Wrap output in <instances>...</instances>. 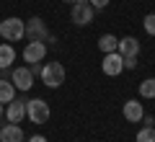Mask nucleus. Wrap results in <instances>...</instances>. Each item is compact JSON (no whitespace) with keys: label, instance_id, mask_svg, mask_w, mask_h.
<instances>
[{"label":"nucleus","instance_id":"4468645a","mask_svg":"<svg viewBox=\"0 0 155 142\" xmlns=\"http://www.w3.org/2000/svg\"><path fill=\"white\" fill-rule=\"evenodd\" d=\"M13 62H16V49L11 44H0V72H5Z\"/></svg>","mask_w":155,"mask_h":142},{"label":"nucleus","instance_id":"a211bd4d","mask_svg":"<svg viewBox=\"0 0 155 142\" xmlns=\"http://www.w3.org/2000/svg\"><path fill=\"white\" fill-rule=\"evenodd\" d=\"M142 28H145V34L155 36V13H147V16L142 18Z\"/></svg>","mask_w":155,"mask_h":142},{"label":"nucleus","instance_id":"393cba45","mask_svg":"<svg viewBox=\"0 0 155 142\" xmlns=\"http://www.w3.org/2000/svg\"><path fill=\"white\" fill-rule=\"evenodd\" d=\"M153 129H155V116H153Z\"/></svg>","mask_w":155,"mask_h":142},{"label":"nucleus","instance_id":"6e6552de","mask_svg":"<svg viewBox=\"0 0 155 142\" xmlns=\"http://www.w3.org/2000/svg\"><path fill=\"white\" fill-rule=\"evenodd\" d=\"M5 119H8V124H21V121L26 119V101L13 98L11 104L5 106Z\"/></svg>","mask_w":155,"mask_h":142},{"label":"nucleus","instance_id":"dca6fc26","mask_svg":"<svg viewBox=\"0 0 155 142\" xmlns=\"http://www.w3.org/2000/svg\"><path fill=\"white\" fill-rule=\"evenodd\" d=\"M140 96L142 98H155V78H145L140 83Z\"/></svg>","mask_w":155,"mask_h":142},{"label":"nucleus","instance_id":"b1692460","mask_svg":"<svg viewBox=\"0 0 155 142\" xmlns=\"http://www.w3.org/2000/svg\"><path fill=\"white\" fill-rule=\"evenodd\" d=\"M75 3H88V0H75Z\"/></svg>","mask_w":155,"mask_h":142},{"label":"nucleus","instance_id":"7ed1b4c3","mask_svg":"<svg viewBox=\"0 0 155 142\" xmlns=\"http://www.w3.org/2000/svg\"><path fill=\"white\" fill-rule=\"evenodd\" d=\"M0 36L5 39V41H21L26 36V21H21V18H5V21H0Z\"/></svg>","mask_w":155,"mask_h":142},{"label":"nucleus","instance_id":"20e7f679","mask_svg":"<svg viewBox=\"0 0 155 142\" xmlns=\"http://www.w3.org/2000/svg\"><path fill=\"white\" fill-rule=\"evenodd\" d=\"M70 18L75 26H91L96 18V8L91 3H72V11H70Z\"/></svg>","mask_w":155,"mask_h":142},{"label":"nucleus","instance_id":"9b49d317","mask_svg":"<svg viewBox=\"0 0 155 142\" xmlns=\"http://www.w3.org/2000/svg\"><path fill=\"white\" fill-rule=\"evenodd\" d=\"M116 52H119L122 57H137V54H140V39H134V36H122V39H119Z\"/></svg>","mask_w":155,"mask_h":142},{"label":"nucleus","instance_id":"4be33fe9","mask_svg":"<svg viewBox=\"0 0 155 142\" xmlns=\"http://www.w3.org/2000/svg\"><path fill=\"white\" fill-rule=\"evenodd\" d=\"M3 114H5V109H3V104H0V116H3Z\"/></svg>","mask_w":155,"mask_h":142},{"label":"nucleus","instance_id":"ddd939ff","mask_svg":"<svg viewBox=\"0 0 155 142\" xmlns=\"http://www.w3.org/2000/svg\"><path fill=\"white\" fill-rule=\"evenodd\" d=\"M16 98V85L11 83V78H0V104H11Z\"/></svg>","mask_w":155,"mask_h":142},{"label":"nucleus","instance_id":"f257e3e1","mask_svg":"<svg viewBox=\"0 0 155 142\" xmlns=\"http://www.w3.org/2000/svg\"><path fill=\"white\" fill-rule=\"evenodd\" d=\"M49 116H52V109H49V104H47L44 98L26 101V119L31 121V124H47Z\"/></svg>","mask_w":155,"mask_h":142},{"label":"nucleus","instance_id":"9d476101","mask_svg":"<svg viewBox=\"0 0 155 142\" xmlns=\"http://www.w3.org/2000/svg\"><path fill=\"white\" fill-rule=\"evenodd\" d=\"M122 114H124V119H127L129 124H137V121H142L145 109H142V104H140L137 98H129V101H124V106H122Z\"/></svg>","mask_w":155,"mask_h":142},{"label":"nucleus","instance_id":"423d86ee","mask_svg":"<svg viewBox=\"0 0 155 142\" xmlns=\"http://www.w3.org/2000/svg\"><path fill=\"white\" fill-rule=\"evenodd\" d=\"M101 70H104V75H109V78L122 75V72H124V57L119 54V52H109V54H104Z\"/></svg>","mask_w":155,"mask_h":142},{"label":"nucleus","instance_id":"1a4fd4ad","mask_svg":"<svg viewBox=\"0 0 155 142\" xmlns=\"http://www.w3.org/2000/svg\"><path fill=\"white\" fill-rule=\"evenodd\" d=\"M47 57V44L44 41H28L26 49H23V60L28 62V65H34V62H44Z\"/></svg>","mask_w":155,"mask_h":142},{"label":"nucleus","instance_id":"f3484780","mask_svg":"<svg viewBox=\"0 0 155 142\" xmlns=\"http://www.w3.org/2000/svg\"><path fill=\"white\" fill-rule=\"evenodd\" d=\"M134 142H155V129H153V127H147V124H145L142 129L137 132Z\"/></svg>","mask_w":155,"mask_h":142},{"label":"nucleus","instance_id":"5701e85b","mask_svg":"<svg viewBox=\"0 0 155 142\" xmlns=\"http://www.w3.org/2000/svg\"><path fill=\"white\" fill-rule=\"evenodd\" d=\"M65 3H67V5H72V3H75V0H65Z\"/></svg>","mask_w":155,"mask_h":142},{"label":"nucleus","instance_id":"f8f14e48","mask_svg":"<svg viewBox=\"0 0 155 142\" xmlns=\"http://www.w3.org/2000/svg\"><path fill=\"white\" fill-rule=\"evenodd\" d=\"M0 142H23V129L18 124H3Z\"/></svg>","mask_w":155,"mask_h":142},{"label":"nucleus","instance_id":"412c9836","mask_svg":"<svg viewBox=\"0 0 155 142\" xmlns=\"http://www.w3.org/2000/svg\"><path fill=\"white\" fill-rule=\"evenodd\" d=\"M28 142H47V137L44 134H31V137H28Z\"/></svg>","mask_w":155,"mask_h":142},{"label":"nucleus","instance_id":"39448f33","mask_svg":"<svg viewBox=\"0 0 155 142\" xmlns=\"http://www.w3.org/2000/svg\"><path fill=\"white\" fill-rule=\"evenodd\" d=\"M52 34H49V28H47V23L41 21V18H28L26 21V39L28 41H47Z\"/></svg>","mask_w":155,"mask_h":142},{"label":"nucleus","instance_id":"6ab92c4d","mask_svg":"<svg viewBox=\"0 0 155 142\" xmlns=\"http://www.w3.org/2000/svg\"><path fill=\"white\" fill-rule=\"evenodd\" d=\"M137 67V57H124V70H134Z\"/></svg>","mask_w":155,"mask_h":142},{"label":"nucleus","instance_id":"2eb2a0df","mask_svg":"<svg viewBox=\"0 0 155 142\" xmlns=\"http://www.w3.org/2000/svg\"><path fill=\"white\" fill-rule=\"evenodd\" d=\"M116 47H119V39H116L114 34H104V36L98 39V49L104 52V54H109V52H116Z\"/></svg>","mask_w":155,"mask_h":142},{"label":"nucleus","instance_id":"aec40b11","mask_svg":"<svg viewBox=\"0 0 155 142\" xmlns=\"http://www.w3.org/2000/svg\"><path fill=\"white\" fill-rule=\"evenodd\" d=\"M88 3H91V5L96 8V11H101V8H106V5H109L111 0H88Z\"/></svg>","mask_w":155,"mask_h":142},{"label":"nucleus","instance_id":"f03ea898","mask_svg":"<svg viewBox=\"0 0 155 142\" xmlns=\"http://www.w3.org/2000/svg\"><path fill=\"white\" fill-rule=\"evenodd\" d=\"M39 75H41V80H44L47 88H60L62 83H65L67 72H65V65H62V62H47Z\"/></svg>","mask_w":155,"mask_h":142},{"label":"nucleus","instance_id":"0eeeda50","mask_svg":"<svg viewBox=\"0 0 155 142\" xmlns=\"http://www.w3.org/2000/svg\"><path fill=\"white\" fill-rule=\"evenodd\" d=\"M11 83L16 85V91H31L34 88V72L28 67H13L11 70Z\"/></svg>","mask_w":155,"mask_h":142}]
</instances>
